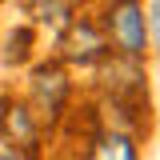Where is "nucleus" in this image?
Segmentation results:
<instances>
[{
  "label": "nucleus",
  "mask_w": 160,
  "mask_h": 160,
  "mask_svg": "<svg viewBox=\"0 0 160 160\" xmlns=\"http://www.w3.org/2000/svg\"><path fill=\"white\" fill-rule=\"evenodd\" d=\"M104 36L108 44H116L120 56L144 60L148 52V16L140 0H108L104 8Z\"/></svg>",
  "instance_id": "f257e3e1"
},
{
  "label": "nucleus",
  "mask_w": 160,
  "mask_h": 160,
  "mask_svg": "<svg viewBox=\"0 0 160 160\" xmlns=\"http://www.w3.org/2000/svg\"><path fill=\"white\" fill-rule=\"evenodd\" d=\"M108 36L100 32L92 16H72L60 32V56L68 64H104L108 60Z\"/></svg>",
  "instance_id": "f03ea898"
},
{
  "label": "nucleus",
  "mask_w": 160,
  "mask_h": 160,
  "mask_svg": "<svg viewBox=\"0 0 160 160\" xmlns=\"http://www.w3.org/2000/svg\"><path fill=\"white\" fill-rule=\"evenodd\" d=\"M68 100V72L60 64H40L32 72V112L44 120H56Z\"/></svg>",
  "instance_id": "7ed1b4c3"
},
{
  "label": "nucleus",
  "mask_w": 160,
  "mask_h": 160,
  "mask_svg": "<svg viewBox=\"0 0 160 160\" xmlns=\"http://www.w3.org/2000/svg\"><path fill=\"white\" fill-rule=\"evenodd\" d=\"M0 140L12 144L20 152H32L40 140V124H36V112L32 104H20V100H8L4 112H0Z\"/></svg>",
  "instance_id": "20e7f679"
},
{
  "label": "nucleus",
  "mask_w": 160,
  "mask_h": 160,
  "mask_svg": "<svg viewBox=\"0 0 160 160\" xmlns=\"http://www.w3.org/2000/svg\"><path fill=\"white\" fill-rule=\"evenodd\" d=\"M88 160H136V140L128 132H120V128H108V132L96 136Z\"/></svg>",
  "instance_id": "39448f33"
},
{
  "label": "nucleus",
  "mask_w": 160,
  "mask_h": 160,
  "mask_svg": "<svg viewBox=\"0 0 160 160\" xmlns=\"http://www.w3.org/2000/svg\"><path fill=\"white\" fill-rule=\"evenodd\" d=\"M28 12L36 16V24H48L52 32H64V24L72 20L64 0H28Z\"/></svg>",
  "instance_id": "423d86ee"
},
{
  "label": "nucleus",
  "mask_w": 160,
  "mask_h": 160,
  "mask_svg": "<svg viewBox=\"0 0 160 160\" xmlns=\"http://www.w3.org/2000/svg\"><path fill=\"white\" fill-rule=\"evenodd\" d=\"M148 36H152V44L160 52V0H152V12H148Z\"/></svg>",
  "instance_id": "0eeeda50"
},
{
  "label": "nucleus",
  "mask_w": 160,
  "mask_h": 160,
  "mask_svg": "<svg viewBox=\"0 0 160 160\" xmlns=\"http://www.w3.org/2000/svg\"><path fill=\"white\" fill-rule=\"evenodd\" d=\"M0 160H28V152H20V148H12V144L0 140Z\"/></svg>",
  "instance_id": "6e6552de"
}]
</instances>
